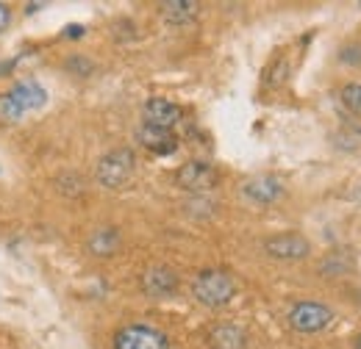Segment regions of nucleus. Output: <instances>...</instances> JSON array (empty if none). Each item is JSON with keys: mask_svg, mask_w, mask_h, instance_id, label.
<instances>
[{"mask_svg": "<svg viewBox=\"0 0 361 349\" xmlns=\"http://www.w3.org/2000/svg\"><path fill=\"white\" fill-rule=\"evenodd\" d=\"M192 294L200 305L226 307L236 297V280L226 269H203L192 280Z\"/></svg>", "mask_w": 361, "mask_h": 349, "instance_id": "1", "label": "nucleus"}, {"mask_svg": "<svg viewBox=\"0 0 361 349\" xmlns=\"http://www.w3.org/2000/svg\"><path fill=\"white\" fill-rule=\"evenodd\" d=\"M136 170V156L128 147L111 150L97 161V183L103 189H123Z\"/></svg>", "mask_w": 361, "mask_h": 349, "instance_id": "2", "label": "nucleus"}, {"mask_svg": "<svg viewBox=\"0 0 361 349\" xmlns=\"http://www.w3.org/2000/svg\"><path fill=\"white\" fill-rule=\"evenodd\" d=\"M289 327L295 333H303V336H314V333H322L325 327H331L334 322V310L317 300H300L289 307Z\"/></svg>", "mask_w": 361, "mask_h": 349, "instance_id": "3", "label": "nucleus"}, {"mask_svg": "<svg viewBox=\"0 0 361 349\" xmlns=\"http://www.w3.org/2000/svg\"><path fill=\"white\" fill-rule=\"evenodd\" d=\"M114 349H170V338L150 324H126L114 333Z\"/></svg>", "mask_w": 361, "mask_h": 349, "instance_id": "4", "label": "nucleus"}, {"mask_svg": "<svg viewBox=\"0 0 361 349\" xmlns=\"http://www.w3.org/2000/svg\"><path fill=\"white\" fill-rule=\"evenodd\" d=\"M264 253L275 261H303L312 255V244L300 233H275L264 241Z\"/></svg>", "mask_w": 361, "mask_h": 349, "instance_id": "5", "label": "nucleus"}, {"mask_svg": "<svg viewBox=\"0 0 361 349\" xmlns=\"http://www.w3.org/2000/svg\"><path fill=\"white\" fill-rule=\"evenodd\" d=\"M217 180H220V174L209 161H186L176 172V183L183 191H192V194H203V191L214 189Z\"/></svg>", "mask_w": 361, "mask_h": 349, "instance_id": "6", "label": "nucleus"}, {"mask_svg": "<svg viewBox=\"0 0 361 349\" xmlns=\"http://www.w3.org/2000/svg\"><path fill=\"white\" fill-rule=\"evenodd\" d=\"M142 120L147 125H156V128H164V131H176L183 120V111H180L178 103L167 100V97H147L145 106H142Z\"/></svg>", "mask_w": 361, "mask_h": 349, "instance_id": "7", "label": "nucleus"}, {"mask_svg": "<svg viewBox=\"0 0 361 349\" xmlns=\"http://www.w3.org/2000/svg\"><path fill=\"white\" fill-rule=\"evenodd\" d=\"M286 194V186L275 174H253L250 180L242 183V197L256 203V205H272Z\"/></svg>", "mask_w": 361, "mask_h": 349, "instance_id": "8", "label": "nucleus"}, {"mask_svg": "<svg viewBox=\"0 0 361 349\" xmlns=\"http://www.w3.org/2000/svg\"><path fill=\"white\" fill-rule=\"evenodd\" d=\"M136 141L153 156H173L178 150L176 131H164V128H156V125H147V122H142L136 128Z\"/></svg>", "mask_w": 361, "mask_h": 349, "instance_id": "9", "label": "nucleus"}, {"mask_svg": "<svg viewBox=\"0 0 361 349\" xmlns=\"http://www.w3.org/2000/svg\"><path fill=\"white\" fill-rule=\"evenodd\" d=\"M142 288L147 297H173L178 291V274L170 266H150L142 274Z\"/></svg>", "mask_w": 361, "mask_h": 349, "instance_id": "10", "label": "nucleus"}, {"mask_svg": "<svg viewBox=\"0 0 361 349\" xmlns=\"http://www.w3.org/2000/svg\"><path fill=\"white\" fill-rule=\"evenodd\" d=\"M209 349H247V330L236 322H220L206 336Z\"/></svg>", "mask_w": 361, "mask_h": 349, "instance_id": "11", "label": "nucleus"}, {"mask_svg": "<svg viewBox=\"0 0 361 349\" xmlns=\"http://www.w3.org/2000/svg\"><path fill=\"white\" fill-rule=\"evenodd\" d=\"M117 247H120V230L117 227H100L87 241V250L94 258H111L117 253Z\"/></svg>", "mask_w": 361, "mask_h": 349, "instance_id": "12", "label": "nucleus"}, {"mask_svg": "<svg viewBox=\"0 0 361 349\" xmlns=\"http://www.w3.org/2000/svg\"><path fill=\"white\" fill-rule=\"evenodd\" d=\"M11 94L17 97V103L23 106V111H37L47 103V91L37 81H20L17 87L11 89Z\"/></svg>", "mask_w": 361, "mask_h": 349, "instance_id": "13", "label": "nucleus"}, {"mask_svg": "<svg viewBox=\"0 0 361 349\" xmlns=\"http://www.w3.org/2000/svg\"><path fill=\"white\" fill-rule=\"evenodd\" d=\"M161 17L173 25H183V23H192L197 17V3L192 0H173V3H164L161 6Z\"/></svg>", "mask_w": 361, "mask_h": 349, "instance_id": "14", "label": "nucleus"}, {"mask_svg": "<svg viewBox=\"0 0 361 349\" xmlns=\"http://www.w3.org/2000/svg\"><path fill=\"white\" fill-rule=\"evenodd\" d=\"M25 117V111H23V106L17 103V97L11 94V91H3L0 94V122H17V120H23Z\"/></svg>", "mask_w": 361, "mask_h": 349, "instance_id": "15", "label": "nucleus"}, {"mask_svg": "<svg viewBox=\"0 0 361 349\" xmlns=\"http://www.w3.org/2000/svg\"><path fill=\"white\" fill-rule=\"evenodd\" d=\"M339 103L345 111L361 117V84H345L339 89Z\"/></svg>", "mask_w": 361, "mask_h": 349, "instance_id": "16", "label": "nucleus"}, {"mask_svg": "<svg viewBox=\"0 0 361 349\" xmlns=\"http://www.w3.org/2000/svg\"><path fill=\"white\" fill-rule=\"evenodd\" d=\"M286 78H289V61L286 58H275L270 67H267V72H264V87L267 89L281 87Z\"/></svg>", "mask_w": 361, "mask_h": 349, "instance_id": "17", "label": "nucleus"}, {"mask_svg": "<svg viewBox=\"0 0 361 349\" xmlns=\"http://www.w3.org/2000/svg\"><path fill=\"white\" fill-rule=\"evenodd\" d=\"M336 58H339V64H342V67H361V42L359 39L345 42L342 47H339Z\"/></svg>", "mask_w": 361, "mask_h": 349, "instance_id": "18", "label": "nucleus"}, {"mask_svg": "<svg viewBox=\"0 0 361 349\" xmlns=\"http://www.w3.org/2000/svg\"><path fill=\"white\" fill-rule=\"evenodd\" d=\"M345 255H339V253H334V255H325V261L319 263V274H328V277H336V274H345V272H350V261L342 263Z\"/></svg>", "mask_w": 361, "mask_h": 349, "instance_id": "19", "label": "nucleus"}, {"mask_svg": "<svg viewBox=\"0 0 361 349\" xmlns=\"http://www.w3.org/2000/svg\"><path fill=\"white\" fill-rule=\"evenodd\" d=\"M67 67H70L73 72H78V75H90L92 72V64L87 61V56H70Z\"/></svg>", "mask_w": 361, "mask_h": 349, "instance_id": "20", "label": "nucleus"}, {"mask_svg": "<svg viewBox=\"0 0 361 349\" xmlns=\"http://www.w3.org/2000/svg\"><path fill=\"white\" fill-rule=\"evenodd\" d=\"M84 34H87V28H84V25H67V28L61 31V37H64V39H81Z\"/></svg>", "mask_w": 361, "mask_h": 349, "instance_id": "21", "label": "nucleus"}, {"mask_svg": "<svg viewBox=\"0 0 361 349\" xmlns=\"http://www.w3.org/2000/svg\"><path fill=\"white\" fill-rule=\"evenodd\" d=\"M8 23H11V8L0 3V34H3L6 28H8Z\"/></svg>", "mask_w": 361, "mask_h": 349, "instance_id": "22", "label": "nucleus"}, {"mask_svg": "<svg viewBox=\"0 0 361 349\" xmlns=\"http://www.w3.org/2000/svg\"><path fill=\"white\" fill-rule=\"evenodd\" d=\"M353 347L361 349V336H356V341H353Z\"/></svg>", "mask_w": 361, "mask_h": 349, "instance_id": "23", "label": "nucleus"}]
</instances>
